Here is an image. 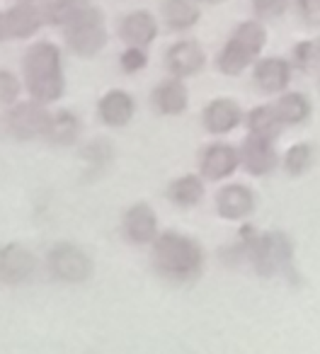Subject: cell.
<instances>
[{"instance_id": "3957f363", "label": "cell", "mask_w": 320, "mask_h": 354, "mask_svg": "<svg viewBox=\"0 0 320 354\" xmlns=\"http://www.w3.org/2000/svg\"><path fill=\"white\" fill-rule=\"evenodd\" d=\"M265 41L267 30L262 27V22H241L238 30L233 32V37L226 41V46L221 49V54H218V71L226 75H241L255 61V56L265 49Z\"/></svg>"}, {"instance_id": "484cf974", "label": "cell", "mask_w": 320, "mask_h": 354, "mask_svg": "<svg viewBox=\"0 0 320 354\" xmlns=\"http://www.w3.org/2000/svg\"><path fill=\"white\" fill-rule=\"evenodd\" d=\"M294 59L301 71H308V73H315L320 78V39L301 41L294 49Z\"/></svg>"}, {"instance_id": "7a4b0ae2", "label": "cell", "mask_w": 320, "mask_h": 354, "mask_svg": "<svg viewBox=\"0 0 320 354\" xmlns=\"http://www.w3.org/2000/svg\"><path fill=\"white\" fill-rule=\"evenodd\" d=\"M153 262L170 279H192L202 267V250L192 238L168 231L153 245Z\"/></svg>"}, {"instance_id": "d4e9b609", "label": "cell", "mask_w": 320, "mask_h": 354, "mask_svg": "<svg viewBox=\"0 0 320 354\" xmlns=\"http://www.w3.org/2000/svg\"><path fill=\"white\" fill-rule=\"evenodd\" d=\"M276 112H279L281 122L284 124H301L308 119L310 114V102L305 95L301 93H286L281 95V100L274 104Z\"/></svg>"}, {"instance_id": "6da1fadb", "label": "cell", "mask_w": 320, "mask_h": 354, "mask_svg": "<svg viewBox=\"0 0 320 354\" xmlns=\"http://www.w3.org/2000/svg\"><path fill=\"white\" fill-rule=\"evenodd\" d=\"M25 83L37 102H56L66 90L61 51L51 41H37L25 54Z\"/></svg>"}, {"instance_id": "603a6c76", "label": "cell", "mask_w": 320, "mask_h": 354, "mask_svg": "<svg viewBox=\"0 0 320 354\" xmlns=\"http://www.w3.org/2000/svg\"><path fill=\"white\" fill-rule=\"evenodd\" d=\"M170 199H173L178 207H194V204L202 202L204 197V185L199 177L194 175H185L180 180H175L168 189Z\"/></svg>"}, {"instance_id": "e0dca14e", "label": "cell", "mask_w": 320, "mask_h": 354, "mask_svg": "<svg viewBox=\"0 0 320 354\" xmlns=\"http://www.w3.org/2000/svg\"><path fill=\"white\" fill-rule=\"evenodd\" d=\"M241 107L233 100L218 97L204 109V127L211 133H228L241 124Z\"/></svg>"}, {"instance_id": "9c48e42d", "label": "cell", "mask_w": 320, "mask_h": 354, "mask_svg": "<svg viewBox=\"0 0 320 354\" xmlns=\"http://www.w3.org/2000/svg\"><path fill=\"white\" fill-rule=\"evenodd\" d=\"M207 64V56L204 49L192 39L178 41L168 49L165 54V66L170 68V73L178 75V78H187V75H197L199 71Z\"/></svg>"}, {"instance_id": "ba28073f", "label": "cell", "mask_w": 320, "mask_h": 354, "mask_svg": "<svg viewBox=\"0 0 320 354\" xmlns=\"http://www.w3.org/2000/svg\"><path fill=\"white\" fill-rule=\"evenodd\" d=\"M46 22L44 8H35L32 3H20L3 12L0 17V35L3 39H30Z\"/></svg>"}, {"instance_id": "5bb4252c", "label": "cell", "mask_w": 320, "mask_h": 354, "mask_svg": "<svg viewBox=\"0 0 320 354\" xmlns=\"http://www.w3.org/2000/svg\"><path fill=\"white\" fill-rule=\"evenodd\" d=\"M241 162L245 165V170L250 172V175H267L276 162L272 141L252 136L250 133L241 146Z\"/></svg>"}, {"instance_id": "1f68e13d", "label": "cell", "mask_w": 320, "mask_h": 354, "mask_svg": "<svg viewBox=\"0 0 320 354\" xmlns=\"http://www.w3.org/2000/svg\"><path fill=\"white\" fill-rule=\"evenodd\" d=\"M197 3H207V6H218V3H223V0H197Z\"/></svg>"}, {"instance_id": "4316f807", "label": "cell", "mask_w": 320, "mask_h": 354, "mask_svg": "<svg viewBox=\"0 0 320 354\" xmlns=\"http://www.w3.org/2000/svg\"><path fill=\"white\" fill-rule=\"evenodd\" d=\"M310 160H313V148H310L308 143H296V146H291L289 151H286L284 167L289 175L299 177L310 167Z\"/></svg>"}, {"instance_id": "cb8c5ba5", "label": "cell", "mask_w": 320, "mask_h": 354, "mask_svg": "<svg viewBox=\"0 0 320 354\" xmlns=\"http://www.w3.org/2000/svg\"><path fill=\"white\" fill-rule=\"evenodd\" d=\"M78 133H80L78 117H75L73 112H68V109H61V112H56L54 119H51V129H49V133H46V138L66 146V143H73L75 138H78Z\"/></svg>"}, {"instance_id": "f546056e", "label": "cell", "mask_w": 320, "mask_h": 354, "mask_svg": "<svg viewBox=\"0 0 320 354\" xmlns=\"http://www.w3.org/2000/svg\"><path fill=\"white\" fill-rule=\"evenodd\" d=\"M17 95H20V80H17L10 71H3V73H0V97H3V102L6 104L15 102Z\"/></svg>"}, {"instance_id": "83f0119b", "label": "cell", "mask_w": 320, "mask_h": 354, "mask_svg": "<svg viewBox=\"0 0 320 354\" xmlns=\"http://www.w3.org/2000/svg\"><path fill=\"white\" fill-rule=\"evenodd\" d=\"M289 8V0H252V10L260 20H276Z\"/></svg>"}, {"instance_id": "8992f818", "label": "cell", "mask_w": 320, "mask_h": 354, "mask_svg": "<svg viewBox=\"0 0 320 354\" xmlns=\"http://www.w3.org/2000/svg\"><path fill=\"white\" fill-rule=\"evenodd\" d=\"M44 102H20L8 114V129L20 141H30L37 136H46L51 129V114L41 107Z\"/></svg>"}, {"instance_id": "7c38bea8", "label": "cell", "mask_w": 320, "mask_h": 354, "mask_svg": "<svg viewBox=\"0 0 320 354\" xmlns=\"http://www.w3.org/2000/svg\"><path fill=\"white\" fill-rule=\"evenodd\" d=\"M216 209L223 218L228 221H238V218H245L255 209V197L247 187L243 185H228L221 187L216 194Z\"/></svg>"}, {"instance_id": "44dd1931", "label": "cell", "mask_w": 320, "mask_h": 354, "mask_svg": "<svg viewBox=\"0 0 320 354\" xmlns=\"http://www.w3.org/2000/svg\"><path fill=\"white\" fill-rule=\"evenodd\" d=\"M90 8H93L90 0H51L49 6L44 8V17L49 25L64 27L66 30L75 20H80Z\"/></svg>"}, {"instance_id": "ac0fdd59", "label": "cell", "mask_w": 320, "mask_h": 354, "mask_svg": "<svg viewBox=\"0 0 320 354\" xmlns=\"http://www.w3.org/2000/svg\"><path fill=\"white\" fill-rule=\"evenodd\" d=\"M291 66L284 59H262L255 66V83L262 93H281L289 85Z\"/></svg>"}, {"instance_id": "52a82bcc", "label": "cell", "mask_w": 320, "mask_h": 354, "mask_svg": "<svg viewBox=\"0 0 320 354\" xmlns=\"http://www.w3.org/2000/svg\"><path fill=\"white\" fill-rule=\"evenodd\" d=\"M49 267L61 281H85L93 274V262L80 248L59 243L49 250Z\"/></svg>"}, {"instance_id": "ffe728a7", "label": "cell", "mask_w": 320, "mask_h": 354, "mask_svg": "<svg viewBox=\"0 0 320 354\" xmlns=\"http://www.w3.org/2000/svg\"><path fill=\"white\" fill-rule=\"evenodd\" d=\"M153 104H156V109L160 114H170V117L185 112V107H187V88H185L180 78L165 80L153 93Z\"/></svg>"}, {"instance_id": "2e32d148", "label": "cell", "mask_w": 320, "mask_h": 354, "mask_svg": "<svg viewBox=\"0 0 320 354\" xmlns=\"http://www.w3.org/2000/svg\"><path fill=\"white\" fill-rule=\"evenodd\" d=\"M100 119L109 127H124V124L131 122L133 112H136V104H133V97L124 90H112L107 93L97 104Z\"/></svg>"}, {"instance_id": "f1b7e54d", "label": "cell", "mask_w": 320, "mask_h": 354, "mask_svg": "<svg viewBox=\"0 0 320 354\" xmlns=\"http://www.w3.org/2000/svg\"><path fill=\"white\" fill-rule=\"evenodd\" d=\"M148 64V56L143 49H138V46H126V51L122 54V68L126 71V73H138V71H143Z\"/></svg>"}, {"instance_id": "30bf717a", "label": "cell", "mask_w": 320, "mask_h": 354, "mask_svg": "<svg viewBox=\"0 0 320 354\" xmlns=\"http://www.w3.org/2000/svg\"><path fill=\"white\" fill-rule=\"evenodd\" d=\"M35 270L37 257L25 245L10 243V245L3 248V252H0V277L6 284H20V281L30 279Z\"/></svg>"}, {"instance_id": "277c9868", "label": "cell", "mask_w": 320, "mask_h": 354, "mask_svg": "<svg viewBox=\"0 0 320 354\" xmlns=\"http://www.w3.org/2000/svg\"><path fill=\"white\" fill-rule=\"evenodd\" d=\"M66 41H68L70 51L83 59L97 56L107 44V25H104V15L100 8H90L80 20H75L73 25H68L64 30Z\"/></svg>"}, {"instance_id": "7402d4cb", "label": "cell", "mask_w": 320, "mask_h": 354, "mask_svg": "<svg viewBox=\"0 0 320 354\" xmlns=\"http://www.w3.org/2000/svg\"><path fill=\"white\" fill-rule=\"evenodd\" d=\"M247 127H250L252 136L274 141V138L279 136L284 122H281L276 107H257V109H252V112L247 114Z\"/></svg>"}, {"instance_id": "8fae6325", "label": "cell", "mask_w": 320, "mask_h": 354, "mask_svg": "<svg viewBox=\"0 0 320 354\" xmlns=\"http://www.w3.org/2000/svg\"><path fill=\"white\" fill-rule=\"evenodd\" d=\"M119 37L126 46H138L146 49L158 37V22L148 10H133L119 25Z\"/></svg>"}, {"instance_id": "d6a6232c", "label": "cell", "mask_w": 320, "mask_h": 354, "mask_svg": "<svg viewBox=\"0 0 320 354\" xmlns=\"http://www.w3.org/2000/svg\"><path fill=\"white\" fill-rule=\"evenodd\" d=\"M25 3H35V0H25Z\"/></svg>"}, {"instance_id": "d6986e66", "label": "cell", "mask_w": 320, "mask_h": 354, "mask_svg": "<svg viewBox=\"0 0 320 354\" xmlns=\"http://www.w3.org/2000/svg\"><path fill=\"white\" fill-rule=\"evenodd\" d=\"M160 12L165 17V25L175 32L189 30L199 22L202 12H199L197 0H163L160 3Z\"/></svg>"}, {"instance_id": "4dcf8cb0", "label": "cell", "mask_w": 320, "mask_h": 354, "mask_svg": "<svg viewBox=\"0 0 320 354\" xmlns=\"http://www.w3.org/2000/svg\"><path fill=\"white\" fill-rule=\"evenodd\" d=\"M299 8H301V12L308 17L320 15V0H299Z\"/></svg>"}, {"instance_id": "5b68a950", "label": "cell", "mask_w": 320, "mask_h": 354, "mask_svg": "<svg viewBox=\"0 0 320 354\" xmlns=\"http://www.w3.org/2000/svg\"><path fill=\"white\" fill-rule=\"evenodd\" d=\"M250 257L255 270L262 277H272L279 270H284L291 260V243L281 233H267V236L257 238L250 245Z\"/></svg>"}, {"instance_id": "4fadbf2b", "label": "cell", "mask_w": 320, "mask_h": 354, "mask_svg": "<svg viewBox=\"0 0 320 354\" xmlns=\"http://www.w3.org/2000/svg\"><path fill=\"white\" fill-rule=\"evenodd\" d=\"M156 231L158 218L148 204H133L124 216V233L136 245H146V243L156 241Z\"/></svg>"}, {"instance_id": "9a60e30c", "label": "cell", "mask_w": 320, "mask_h": 354, "mask_svg": "<svg viewBox=\"0 0 320 354\" xmlns=\"http://www.w3.org/2000/svg\"><path fill=\"white\" fill-rule=\"evenodd\" d=\"M238 162H241V153L236 148L216 143V146L207 148V153L202 156V175L207 180H223L236 172Z\"/></svg>"}]
</instances>
